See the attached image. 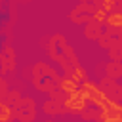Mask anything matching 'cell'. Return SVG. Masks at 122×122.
<instances>
[{"label": "cell", "mask_w": 122, "mask_h": 122, "mask_svg": "<svg viewBox=\"0 0 122 122\" xmlns=\"http://www.w3.org/2000/svg\"><path fill=\"white\" fill-rule=\"evenodd\" d=\"M63 107H65L69 112H78V114H82V112L86 111V101H82V99H78V97H67V99L63 101Z\"/></svg>", "instance_id": "7a4b0ae2"}, {"label": "cell", "mask_w": 122, "mask_h": 122, "mask_svg": "<svg viewBox=\"0 0 122 122\" xmlns=\"http://www.w3.org/2000/svg\"><path fill=\"white\" fill-rule=\"evenodd\" d=\"M107 25L112 29H122V11H112L107 17Z\"/></svg>", "instance_id": "277c9868"}, {"label": "cell", "mask_w": 122, "mask_h": 122, "mask_svg": "<svg viewBox=\"0 0 122 122\" xmlns=\"http://www.w3.org/2000/svg\"><path fill=\"white\" fill-rule=\"evenodd\" d=\"M99 29H97V25H93L92 27V23H88L86 25V36L88 38H95V36H99V32H97Z\"/></svg>", "instance_id": "ba28073f"}, {"label": "cell", "mask_w": 122, "mask_h": 122, "mask_svg": "<svg viewBox=\"0 0 122 122\" xmlns=\"http://www.w3.org/2000/svg\"><path fill=\"white\" fill-rule=\"evenodd\" d=\"M11 116V109L8 103H0V122H10Z\"/></svg>", "instance_id": "5b68a950"}, {"label": "cell", "mask_w": 122, "mask_h": 122, "mask_svg": "<svg viewBox=\"0 0 122 122\" xmlns=\"http://www.w3.org/2000/svg\"><path fill=\"white\" fill-rule=\"evenodd\" d=\"M71 78H74L76 82H84L86 80V72H84V69H80L78 65L74 67V71H72V76Z\"/></svg>", "instance_id": "52a82bcc"}, {"label": "cell", "mask_w": 122, "mask_h": 122, "mask_svg": "<svg viewBox=\"0 0 122 122\" xmlns=\"http://www.w3.org/2000/svg\"><path fill=\"white\" fill-rule=\"evenodd\" d=\"M92 17H93V21H95V23H107L109 13H107L103 8H99V10H95V11H93V15H92Z\"/></svg>", "instance_id": "8992f818"}, {"label": "cell", "mask_w": 122, "mask_h": 122, "mask_svg": "<svg viewBox=\"0 0 122 122\" xmlns=\"http://www.w3.org/2000/svg\"><path fill=\"white\" fill-rule=\"evenodd\" d=\"M74 97H78V99H82V101H86V103H88V101H92V97H90V92H88L86 88H80V90L76 92V95H74Z\"/></svg>", "instance_id": "9c48e42d"}, {"label": "cell", "mask_w": 122, "mask_h": 122, "mask_svg": "<svg viewBox=\"0 0 122 122\" xmlns=\"http://www.w3.org/2000/svg\"><path fill=\"white\" fill-rule=\"evenodd\" d=\"M114 6H116V0H103V10L107 11V13H112L114 11Z\"/></svg>", "instance_id": "30bf717a"}, {"label": "cell", "mask_w": 122, "mask_h": 122, "mask_svg": "<svg viewBox=\"0 0 122 122\" xmlns=\"http://www.w3.org/2000/svg\"><path fill=\"white\" fill-rule=\"evenodd\" d=\"M82 88H86L88 92H90V97H92V103L93 105H101L105 99H107V93L99 88V86H95L93 82H90V80H84V84H82Z\"/></svg>", "instance_id": "6da1fadb"}, {"label": "cell", "mask_w": 122, "mask_h": 122, "mask_svg": "<svg viewBox=\"0 0 122 122\" xmlns=\"http://www.w3.org/2000/svg\"><path fill=\"white\" fill-rule=\"evenodd\" d=\"M120 32H122V29H120Z\"/></svg>", "instance_id": "8fae6325"}, {"label": "cell", "mask_w": 122, "mask_h": 122, "mask_svg": "<svg viewBox=\"0 0 122 122\" xmlns=\"http://www.w3.org/2000/svg\"><path fill=\"white\" fill-rule=\"evenodd\" d=\"M59 88H61V92H65L69 97H74V95H76V92L80 90V88H78V82H76L74 78H71V76H67V78L59 80Z\"/></svg>", "instance_id": "3957f363"}]
</instances>
